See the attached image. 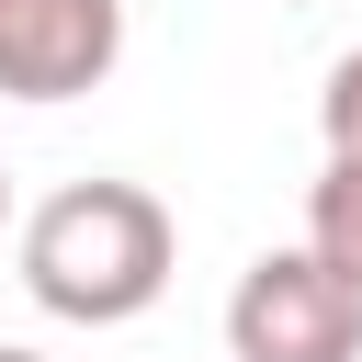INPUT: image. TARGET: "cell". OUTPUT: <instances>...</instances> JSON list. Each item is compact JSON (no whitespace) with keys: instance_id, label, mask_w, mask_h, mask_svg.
I'll return each instance as SVG.
<instances>
[{"instance_id":"cell-1","label":"cell","mask_w":362,"mask_h":362,"mask_svg":"<svg viewBox=\"0 0 362 362\" xmlns=\"http://www.w3.org/2000/svg\"><path fill=\"white\" fill-rule=\"evenodd\" d=\"M11 260H23V294H34L45 317H68V328H124V317H147V305L170 294L181 226H170V204H158L147 181L90 170V181H57V192L23 215Z\"/></svg>"},{"instance_id":"cell-2","label":"cell","mask_w":362,"mask_h":362,"mask_svg":"<svg viewBox=\"0 0 362 362\" xmlns=\"http://www.w3.org/2000/svg\"><path fill=\"white\" fill-rule=\"evenodd\" d=\"M226 351L238 362H362V294L317 272L305 249H260L226 294Z\"/></svg>"},{"instance_id":"cell-3","label":"cell","mask_w":362,"mask_h":362,"mask_svg":"<svg viewBox=\"0 0 362 362\" xmlns=\"http://www.w3.org/2000/svg\"><path fill=\"white\" fill-rule=\"evenodd\" d=\"M124 57V0H0V102H79Z\"/></svg>"},{"instance_id":"cell-4","label":"cell","mask_w":362,"mask_h":362,"mask_svg":"<svg viewBox=\"0 0 362 362\" xmlns=\"http://www.w3.org/2000/svg\"><path fill=\"white\" fill-rule=\"evenodd\" d=\"M305 260L362 294V158H328L305 181Z\"/></svg>"},{"instance_id":"cell-5","label":"cell","mask_w":362,"mask_h":362,"mask_svg":"<svg viewBox=\"0 0 362 362\" xmlns=\"http://www.w3.org/2000/svg\"><path fill=\"white\" fill-rule=\"evenodd\" d=\"M317 124H328V158H362V45L328 68V90H317Z\"/></svg>"},{"instance_id":"cell-6","label":"cell","mask_w":362,"mask_h":362,"mask_svg":"<svg viewBox=\"0 0 362 362\" xmlns=\"http://www.w3.org/2000/svg\"><path fill=\"white\" fill-rule=\"evenodd\" d=\"M0 362H45V351H23V339H0Z\"/></svg>"},{"instance_id":"cell-7","label":"cell","mask_w":362,"mask_h":362,"mask_svg":"<svg viewBox=\"0 0 362 362\" xmlns=\"http://www.w3.org/2000/svg\"><path fill=\"white\" fill-rule=\"evenodd\" d=\"M0 226H11V170H0Z\"/></svg>"}]
</instances>
